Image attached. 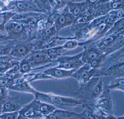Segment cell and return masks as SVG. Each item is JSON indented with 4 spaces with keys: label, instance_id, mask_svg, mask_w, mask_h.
Wrapping results in <instances>:
<instances>
[{
    "label": "cell",
    "instance_id": "obj_20",
    "mask_svg": "<svg viewBox=\"0 0 124 119\" xmlns=\"http://www.w3.org/2000/svg\"><path fill=\"white\" fill-rule=\"evenodd\" d=\"M21 73L11 75L7 73H0V87H4L8 89L17 79L23 76Z\"/></svg>",
    "mask_w": 124,
    "mask_h": 119
},
{
    "label": "cell",
    "instance_id": "obj_16",
    "mask_svg": "<svg viewBox=\"0 0 124 119\" xmlns=\"http://www.w3.org/2000/svg\"><path fill=\"white\" fill-rule=\"evenodd\" d=\"M83 48L85 50L83 51L82 60L84 64L90 65L104 54L93 45H88Z\"/></svg>",
    "mask_w": 124,
    "mask_h": 119
},
{
    "label": "cell",
    "instance_id": "obj_10",
    "mask_svg": "<svg viewBox=\"0 0 124 119\" xmlns=\"http://www.w3.org/2000/svg\"><path fill=\"white\" fill-rule=\"evenodd\" d=\"M94 77H98V69L85 64L77 69L71 76L77 80L79 85L85 83Z\"/></svg>",
    "mask_w": 124,
    "mask_h": 119
},
{
    "label": "cell",
    "instance_id": "obj_36",
    "mask_svg": "<svg viewBox=\"0 0 124 119\" xmlns=\"http://www.w3.org/2000/svg\"><path fill=\"white\" fill-rule=\"evenodd\" d=\"M8 39V38H6L5 36H3L2 35H0V40H7Z\"/></svg>",
    "mask_w": 124,
    "mask_h": 119
},
{
    "label": "cell",
    "instance_id": "obj_28",
    "mask_svg": "<svg viewBox=\"0 0 124 119\" xmlns=\"http://www.w3.org/2000/svg\"><path fill=\"white\" fill-rule=\"evenodd\" d=\"M34 76L33 78H32L30 80H28L29 82H33L35 80H45V79H53V78L52 77L46 74L45 73L43 72H39L36 74H31V76Z\"/></svg>",
    "mask_w": 124,
    "mask_h": 119
},
{
    "label": "cell",
    "instance_id": "obj_8",
    "mask_svg": "<svg viewBox=\"0 0 124 119\" xmlns=\"http://www.w3.org/2000/svg\"><path fill=\"white\" fill-rule=\"evenodd\" d=\"M83 108L86 119H116L119 118L107 114L95 105L93 102H84Z\"/></svg>",
    "mask_w": 124,
    "mask_h": 119
},
{
    "label": "cell",
    "instance_id": "obj_27",
    "mask_svg": "<svg viewBox=\"0 0 124 119\" xmlns=\"http://www.w3.org/2000/svg\"><path fill=\"white\" fill-rule=\"evenodd\" d=\"M20 62L13 59L11 62L10 68L6 73L11 75H15L20 73Z\"/></svg>",
    "mask_w": 124,
    "mask_h": 119
},
{
    "label": "cell",
    "instance_id": "obj_1",
    "mask_svg": "<svg viewBox=\"0 0 124 119\" xmlns=\"http://www.w3.org/2000/svg\"><path fill=\"white\" fill-rule=\"evenodd\" d=\"M124 77V48L107 56L103 64L98 69V77Z\"/></svg>",
    "mask_w": 124,
    "mask_h": 119
},
{
    "label": "cell",
    "instance_id": "obj_4",
    "mask_svg": "<svg viewBox=\"0 0 124 119\" xmlns=\"http://www.w3.org/2000/svg\"><path fill=\"white\" fill-rule=\"evenodd\" d=\"M90 45H93L106 56H108L124 47V33L106 34Z\"/></svg>",
    "mask_w": 124,
    "mask_h": 119
},
{
    "label": "cell",
    "instance_id": "obj_12",
    "mask_svg": "<svg viewBox=\"0 0 124 119\" xmlns=\"http://www.w3.org/2000/svg\"><path fill=\"white\" fill-rule=\"evenodd\" d=\"M26 57L34 70L36 69L35 68L38 66L53 62L43 50L33 51Z\"/></svg>",
    "mask_w": 124,
    "mask_h": 119
},
{
    "label": "cell",
    "instance_id": "obj_35",
    "mask_svg": "<svg viewBox=\"0 0 124 119\" xmlns=\"http://www.w3.org/2000/svg\"><path fill=\"white\" fill-rule=\"evenodd\" d=\"M10 14H9V15ZM9 15L8 16H0V27L1 26H5V24L7 21V19H8L9 18Z\"/></svg>",
    "mask_w": 124,
    "mask_h": 119
},
{
    "label": "cell",
    "instance_id": "obj_11",
    "mask_svg": "<svg viewBox=\"0 0 124 119\" xmlns=\"http://www.w3.org/2000/svg\"><path fill=\"white\" fill-rule=\"evenodd\" d=\"M18 114L17 119H43V117L38 111L35 99L28 104L22 106Z\"/></svg>",
    "mask_w": 124,
    "mask_h": 119
},
{
    "label": "cell",
    "instance_id": "obj_26",
    "mask_svg": "<svg viewBox=\"0 0 124 119\" xmlns=\"http://www.w3.org/2000/svg\"><path fill=\"white\" fill-rule=\"evenodd\" d=\"M33 70L34 69H32L31 66V64L26 57L20 62L19 72L23 75L29 73Z\"/></svg>",
    "mask_w": 124,
    "mask_h": 119
},
{
    "label": "cell",
    "instance_id": "obj_34",
    "mask_svg": "<svg viewBox=\"0 0 124 119\" xmlns=\"http://www.w3.org/2000/svg\"><path fill=\"white\" fill-rule=\"evenodd\" d=\"M8 90V89L6 87H0V101L2 103L9 96Z\"/></svg>",
    "mask_w": 124,
    "mask_h": 119
},
{
    "label": "cell",
    "instance_id": "obj_13",
    "mask_svg": "<svg viewBox=\"0 0 124 119\" xmlns=\"http://www.w3.org/2000/svg\"><path fill=\"white\" fill-rule=\"evenodd\" d=\"M5 26L8 33V38L21 41L26 40V31L23 25L17 23H10Z\"/></svg>",
    "mask_w": 124,
    "mask_h": 119
},
{
    "label": "cell",
    "instance_id": "obj_18",
    "mask_svg": "<svg viewBox=\"0 0 124 119\" xmlns=\"http://www.w3.org/2000/svg\"><path fill=\"white\" fill-rule=\"evenodd\" d=\"M77 70H67L54 67L49 68L44 71L43 72L52 77L54 79H61L71 77L72 74Z\"/></svg>",
    "mask_w": 124,
    "mask_h": 119
},
{
    "label": "cell",
    "instance_id": "obj_19",
    "mask_svg": "<svg viewBox=\"0 0 124 119\" xmlns=\"http://www.w3.org/2000/svg\"><path fill=\"white\" fill-rule=\"evenodd\" d=\"M69 11L76 18L80 17L87 10L85 2H75V1L69 2L66 5Z\"/></svg>",
    "mask_w": 124,
    "mask_h": 119
},
{
    "label": "cell",
    "instance_id": "obj_22",
    "mask_svg": "<svg viewBox=\"0 0 124 119\" xmlns=\"http://www.w3.org/2000/svg\"><path fill=\"white\" fill-rule=\"evenodd\" d=\"M48 58L53 61L62 56L67 50L64 49L63 46H56L49 49L43 50Z\"/></svg>",
    "mask_w": 124,
    "mask_h": 119
},
{
    "label": "cell",
    "instance_id": "obj_21",
    "mask_svg": "<svg viewBox=\"0 0 124 119\" xmlns=\"http://www.w3.org/2000/svg\"><path fill=\"white\" fill-rule=\"evenodd\" d=\"M38 110L40 114L43 116V118L46 116L49 115L52 113L56 108L54 106L37 100Z\"/></svg>",
    "mask_w": 124,
    "mask_h": 119
},
{
    "label": "cell",
    "instance_id": "obj_30",
    "mask_svg": "<svg viewBox=\"0 0 124 119\" xmlns=\"http://www.w3.org/2000/svg\"><path fill=\"white\" fill-rule=\"evenodd\" d=\"M55 7L54 10H59L63 8L69 2L75 0H53Z\"/></svg>",
    "mask_w": 124,
    "mask_h": 119
},
{
    "label": "cell",
    "instance_id": "obj_17",
    "mask_svg": "<svg viewBox=\"0 0 124 119\" xmlns=\"http://www.w3.org/2000/svg\"><path fill=\"white\" fill-rule=\"evenodd\" d=\"M19 96H9L2 103V113L19 111L22 106L19 103Z\"/></svg>",
    "mask_w": 124,
    "mask_h": 119
},
{
    "label": "cell",
    "instance_id": "obj_33",
    "mask_svg": "<svg viewBox=\"0 0 124 119\" xmlns=\"http://www.w3.org/2000/svg\"><path fill=\"white\" fill-rule=\"evenodd\" d=\"M18 115V111L2 113L0 115V119H17Z\"/></svg>",
    "mask_w": 124,
    "mask_h": 119
},
{
    "label": "cell",
    "instance_id": "obj_25",
    "mask_svg": "<svg viewBox=\"0 0 124 119\" xmlns=\"http://www.w3.org/2000/svg\"><path fill=\"white\" fill-rule=\"evenodd\" d=\"M35 1L39 10L45 14L50 15L52 13V11H54L47 0H35Z\"/></svg>",
    "mask_w": 124,
    "mask_h": 119
},
{
    "label": "cell",
    "instance_id": "obj_37",
    "mask_svg": "<svg viewBox=\"0 0 124 119\" xmlns=\"http://www.w3.org/2000/svg\"><path fill=\"white\" fill-rule=\"evenodd\" d=\"M2 113V102L0 101V115Z\"/></svg>",
    "mask_w": 124,
    "mask_h": 119
},
{
    "label": "cell",
    "instance_id": "obj_15",
    "mask_svg": "<svg viewBox=\"0 0 124 119\" xmlns=\"http://www.w3.org/2000/svg\"><path fill=\"white\" fill-rule=\"evenodd\" d=\"M29 77V73L23 75L17 79L14 83L8 88V90L34 94L36 90L30 85L29 81L26 80L27 78Z\"/></svg>",
    "mask_w": 124,
    "mask_h": 119
},
{
    "label": "cell",
    "instance_id": "obj_32",
    "mask_svg": "<svg viewBox=\"0 0 124 119\" xmlns=\"http://www.w3.org/2000/svg\"><path fill=\"white\" fill-rule=\"evenodd\" d=\"M69 41L66 42L63 46L67 50L75 49L78 46L79 43L75 40H69Z\"/></svg>",
    "mask_w": 124,
    "mask_h": 119
},
{
    "label": "cell",
    "instance_id": "obj_23",
    "mask_svg": "<svg viewBox=\"0 0 124 119\" xmlns=\"http://www.w3.org/2000/svg\"><path fill=\"white\" fill-rule=\"evenodd\" d=\"M107 87L110 91L114 90L124 91V77L117 78L112 80Z\"/></svg>",
    "mask_w": 124,
    "mask_h": 119
},
{
    "label": "cell",
    "instance_id": "obj_3",
    "mask_svg": "<svg viewBox=\"0 0 124 119\" xmlns=\"http://www.w3.org/2000/svg\"><path fill=\"white\" fill-rule=\"evenodd\" d=\"M79 85V89L74 93L75 98L84 102H91L94 101L101 94L104 85L101 77H94Z\"/></svg>",
    "mask_w": 124,
    "mask_h": 119
},
{
    "label": "cell",
    "instance_id": "obj_14",
    "mask_svg": "<svg viewBox=\"0 0 124 119\" xmlns=\"http://www.w3.org/2000/svg\"><path fill=\"white\" fill-rule=\"evenodd\" d=\"M45 119H86L84 112L76 113L72 111L56 109L49 115L45 116Z\"/></svg>",
    "mask_w": 124,
    "mask_h": 119
},
{
    "label": "cell",
    "instance_id": "obj_5",
    "mask_svg": "<svg viewBox=\"0 0 124 119\" xmlns=\"http://www.w3.org/2000/svg\"><path fill=\"white\" fill-rule=\"evenodd\" d=\"M55 16L54 25L57 35L60 30L66 27L72 26L77 22V19L69 11L67 6L53 12Z\"/></svg>",
    "mask_w": 124,
    "mask_h": 119
},
{
    "label": "cell",
    "instance_id": "obj_29",
    "mask_svg": "<svg viewBox=\"0 0 124 119\" xmlns=\"http://www.w3.org/2000/svg\"><path fill=\"white\" fill-rule=\"evenodd\" d=\"M14 43H12L7 45L3 46L0 48V57L10 56L11 49L14 45Z\"/></svg>",
    "mask_w": 124,
    "mask_h": 119
},
{
    "label": "cell",
    "instance_id": "obj_2",
    "mask_svg": "<svg viewBox=\"0 0 124 119\" xmlns=\"http://www.w3.org/2000/svg\"><path fill=\"white\" fill-rule=\"evenodd\" d=\"M35 99L50 104L56 109L72 111L76 107H83L84 101L76 98L65 97L53 93H45L36 91L34 94Z\"/></svg>",
    "mask_w": 124,
    "mask_h": 119
},
{
    "label": "cell",
    "instance_id": "obj_6",
    "mask_svg": "<svg viewBox=\"0 0 124 119\" xmlns=\"http://www.w3.org/2000/svg\"><path fill=\"white\" fill-rule=\"evenodd\" d=\"M83 51L82 53L72 56H61L54 61L58 63L56 67L59 69L70 70L78 69L85 64L82 60Z\"/></svg>",
    "mask_w": 124,
    "mask_h": 119
},
{
    "label": "cell",
    "instance_id": "obj_9",
    "mask_svg": "<svg viewBox=\"0 0 124 119\" xmlns=\"http://www.w3.org/2000/svg\"><path fill=\"white\" fill-rule=\"evenodd\" d=\"M35 43L28 40H22L14 43L10 56L14 58L26 57L34 50Z\"/></svg>",
    "mask_w": 124,
    "mask_h": 119
},
{
    "label": "cell",
    "instance_id": "obj_31",
    "mask_svg": "<svg viewBox=\"0 0 124 119\" xmlns=\"http://www.w3.org/2000/svg\"><path fill=\"white\" fill-rule=\"evenodd\" d=\"M32 3L29 2L18 1L16 3V6L21 11H25L32 8Z\"/></svg>",
    "mask_w": 124,
    "mask_h": 119
},
{
    "label": "cell",
    "instance_id": "obj_7",
    "mask_svg": "<svg viewBox=\"0 0 124 119\" xmlns=\"http://www.w3.org/2000/svg\"><path fill=\"white\" fill-rule=\"evenodd\" d=\"M110 93V91L107 88L106 86L104 85L101 94L93 102L96 106L106 114L113 115L114 104Z\"/></svg>",
    "mask_w": 124,
    "mask_h": 119
},
{
    "label": "cell",
    "instance_id": "obj_24",
    "mask_svg": "<svg viewBox=\"0 0 124 119\" xmlns=\"http://www.w3.org/2000/svg\"><path fill=\"white\" fill-rule=\"evenodd\" d=\"M14 58L10 56L0 57V73H5L11 67V62Z\"/></svg>",
    "mask_w": 124,
    "mask_h": 119
}]
</instances>
